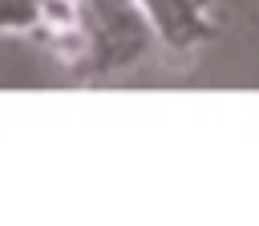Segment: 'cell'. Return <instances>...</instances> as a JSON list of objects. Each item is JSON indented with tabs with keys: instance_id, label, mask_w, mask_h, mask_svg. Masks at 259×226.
Masks as SVG:
<instances>
[{
	"instance_id": "cell-1",
	"label": "cell",
	"mask_w": 259,
	"mask_h": 226,
	"mask_svg": "<svg viewBox=\"0 0 259 226\" xmlns=\"http://www.w3.org/2000/svg\"><path fill=\"white\" fill-rule=\"evenodd\" d=\"M158 48L138 0H73V20L53 56L77 81H109L138 69Z\"/></svg>"
},
{
	"instance_id": "cell-2",
	"label": "cell",
	"mask_w": 259,
	"mask_h": 226,
	"mask_svg": "<svg viewBox=\"0 0 259 226\" xmlns=\"http://www.w3.org/2000/svg\"><path fill=\"white\" fill-rule=\"evenodd\" d=\"M154 24L158 48L170 52H198L223 32V4L219 0H138Z\"/></svg>"
}]
</instances>
